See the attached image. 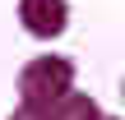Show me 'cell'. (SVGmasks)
Instances as JSON below:
<instances>
[{"label":"cell","instance_id":"obj_1","mask_svg":"<svg viewBox=\"0 0 125 120\" xmlns=\"http://www.w3.org/2000/svg\"><path fill=\"white\" fill-rule=\"evenodd\" d=\"M74 88V60L70 55H32L19 69V97L28 106H51Z\"/></svg>","mask_w":125,"mask_h":120},{"label":"cell","instance_id":"obj_2","mask_svg":"<svg viewBox=\"0 0 125 120\" xmlns=\"http://www.w3.org/2000/svg\"><path fill=\"white\" fill-rule=\"evenodd\" d=\"M19 23L32 37H60L70 23V5L65 0H19Z\"/></svg>","mask_w":125,"mask_h":120},{"label":"cell","instance_id":"obj_3","mask_svg":"<svg viewBox=\"0 0 125 120\" xmlns=\"http://www.w3.org/2000/svg\"><path fill=\"white\" fill-rule=\"evenodd\" d=\"M51 120H102V111H97L93 97H83V92L70 88L60 102H51Z\"/></svg>","mask_w":125,"mask_h":120},{"label":"cell","instance_id":"obj_4","mask_svg":"<svg viewBox=\"0 0 125 120\" xmlns=\"http://www.w3.org/2000/svg\"><path fill=\"white\" fill-rule=\"evenodd\" d=\"M9 120H51V106H28V102H19V111Z\"/></svg>","mask_w":125,"mask_h":120},{"label":"cell","instance_id":"obj_5","mask_svg":"<svg viewBox=\"0 0 125 120\" xmlns=\"http://www.w3.org/2000/svg\"><path fill=\"white\" fill-rule=\"evenodd\" d=\"M121 92H125V83H121Z\"/></svg>","mask_w":125,"mask_h":120},{"label":"cell","instance_id":"obj_6","mask_svg":"<svg viewBox=\"0 0 125 120\" xmlns=\"http://www.w3.org/2000/svg\"><path fill=\"white\" fill-rule=\"evenodd\" d=\"M102 120H107V116H102Z\"/></svg>","mask_w":125,"mask_h":120}]
</instances>
